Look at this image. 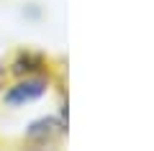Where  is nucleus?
Segmentation results:
<instances>
[{
	"mask_svg": "<svg viewBox=\"0 0 154 151\" xmlns=\"http://www.w3.org/2000/svg\"><path fill=\"white\" fill-rule=\"evenodd\" d=\"M41 92H44V82L41 80H26V82H21V85H16L5 95V103L8 105H23V103L36 100Z\"/></svg>",
	"mask_w": 154,
	"mask_h": 151,
	"instance_id": "nucleus-1",
	"label": "nucleus"
}]
</instances>
